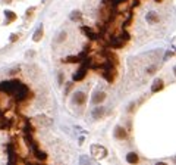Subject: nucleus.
<instances>
[{
    "mask_svg": "<svg viewBox=\"0 0 176 165\" xmlns=\"http://www.w3.org/2000/svg\"><path fill=\"white\" fill-rule=\"evenodd\" d=\"M19 84H21V81H18V80L2 81V83H0V92H3L6 94H13Z\"/></svg>",
    "mask_w": 176,
    "mask_h": 165,
    "instance_id": "nucleus-1",
    "label": "nucleus"
},
{
    "mask_svg": "<svg viewBox=\"0 0 176 165\" xmlns=\"http://www.w3.org/2000/svg\"><path fill=\"white\" fill-rule=\"evenodd\" d=\"M90 152H91L93 158H95V159H104L107 156V149L101 145H91Z\"/></svg>",
    "mask_w": 176,
    "mask_h": 165,
    "instance_id": "nucleus-2",
    "label": "nucleus"
},
{
    "mask_svg": "<svg viewBox=\"0 0 176 165\" xmlns=\"http://www.w3.org/2000/svg\"><path fill=\"white\" fill-rule=\"evenodd\" d=\"M13 96H15V99L18 100V102H22V100H25L28 96H30V90H28V87L25 86V84H19L18 86V88L15 90V93H13Z\"/></svg>",
    "mask_w": 176,
    "mask_h": 165,
    "instance_id": "nucleus-3",
    "label": "nucleus"
},
{
    "mask_svg": "<svg viewBox=\"0 0 176 165\" xmlns=\"http://www.w3.org/2000/svg\"><path fill=\"white\" fill-rule=\"evenodd\" d=\"M88 62L90 60H87V58H85V60H84V63H82V67L73 74V81H81V80H84L85 78V75H87V65H88Z\"/></svg>",
    "mask_w": 176,
    "mask_h": 165,
    "instance_id": "nucleus-4",
    "label": "nucleus"
},
{
    "mask_svg": "<svg viewBox=\"0 0 176 165\" xmlns=\"http://www.w3.org/2000/svg\"><path fill=\"white\" fill-rule=\"evenodd\" d=\"M85 100H87V94L84 92H77V93H73V97H72V103L73 105H84L85 103Z\"/></svg>",
    "mask_w": 176,
    "mask_h": 165,
    "instance_id": "nucleus-5",
    "label": "nucleus"
},
{
    "mask_svg": "<svg viewBox=\"0 0 176 165\" xmlns=\"http://www.w3.org/2000/svg\"><path fill=\"white\" fill-rule=\"evenodd\" d=\"M104 100H106V93L104 92H95L91 97L93 105H100V103H103Z\"/></svg>",
    "mask_w": 176,
    "mask_h": 165,
    "instance_id": "nucleus-6",
    "label": "nucleus"
},
{
    "mask_svg": "<svg viewBox=\"0 0 176 165\" xmlns=\"http://www.w3.org/2000/svg\"><path fill=\"white\" fill-rule=\"evenodd\" d=\"M104 112H106L104 106H98V105H97V106L93 109V112H91V117H93V120H100V118L104 117Z\"/></svg>",
    "mask_w": 176,
    "mask_h": 165,
    "instance_id": "nucleus-7",
    "label": "nucleus"
},
{
    "mask_svg": "<svg viewBox=\"0 0 176 165\" xmlns=\"http://www.w3.org/2000/svg\"><path fill=\"white\" fill-rule=\"evenodd\" d=\"M113 134H115V137L118 139V140H123V139H126V131H125V128H123V127H120V125L116 127Z\"/></svg>",
    "mask_w": 176,
    "mask_h": 165,
    "instance_id": "nucleus-8",
    "label": "nucleus"
},
{
    "mask_svg": "<svg viewBox=\"0 0 176 165\" xmlns=\"http://www.w3.org/2000/svg\"><path fill=\"white\" fill-rule=\"evenodd\" d=\"M125 44V40L122 39V37H113V39L110 40V47L113 49H119Z\"/></svg>",
    "mask_w": 176,
    "mask_h": 165,
    "instance_id": "nucleus-9",
    "label": "nucleus"
},
{
    "mask_svg": "<svg viewBox=\"0 0 176 165\" xmlns=\"http://www.w3.org/2000/svg\"><path fill=\"white\" fill-rule=\"evenodd\" d=\"M145 19H147V22H150V24H156V22H159V15L156 14L154 10H150V12H147Z\"/></svg>",
    "mask_w": 176,
    "mask_h": 165,
    "instance_id": "nucleus-10",
    "label": "nucleus"
},
{
    "mask_svg": "<svg viewBox=\"0 0 176 165\" xmlns=\"http://www.w3.org/2000/svg\"><path fill=\"white\" fill-rule=\"evenodd\" d=\"M163 86H165V83H163V80H161V78L154 80V83H153V86H151V92H153V93L160 92L161 88H163Z\"/></svg>",
    "mask_w": 176,
    "mask_h": 165,
    "instance_id": "nucleus-11",
    "label": "nucleus"
},
{
    "mask_svg": "<svg viewBox=\"0 0 176 165\" xmlns=\"http://www.w3.org/2000/svg\"><path fill=\"white\" fill-rule=\"evenodd\" d=\"M32 152H34V155H35V158H37V159H40V161H46V159H47V155H46V152L40 150L38 147L32 149Z\"/></svg>",
    "mask_w": 176,
    "mask_h": 165,
    "instance_id": "nucleus-12",
    "label": "nucleus"
},
{
    "mask_svg": "<svg viewBox=\"0 0 176 165\" xmlns=\"http://www.w3.org/2000/svg\"><path fill=\"white\" fill-rule=\"evenodd\" d=\"M41 39H43V25L35 30V33H34V37H32V40H34L35 43H38Z\"/></svg>",
    "mask_w": 176,
    "mask_h": 165,
    "instance_id": "nucleus-13",
    "label": "nucleus"
},
{
    "mask_svg": "<svg viewBox=\"0 0 176 165\" xmlns=\"http://www.w3.org/2000/svg\"><path fill=\"white\" fill-rule=\"evenodd\" d=\"M126 162L128 164H136L138 162V155L135 153V152H129V153L126 155Z\"/></svg>",
    "mask_w": 176,
    "mask_h": 165,
    "instance_id": "nucleus-14",
    "label": "nucleus"
},
{
    "mask_svg": "<svg viewBox=\"0 0 176 165\" xmlns=\"http://www.w3.org/2000/svg\"><path fill=\"white\" fill-rule=\"evenodd\" d=\"M82 30H84V33H85V34H87L88 37H90V39H91V40H98V39H100V35H98L97 33H93V31H91L90 28H87V27H84Z\"/></svg>",
    "mask_w": 176,
    "mask_h": 165,
    "instance_id": "nucleus-15",
    "label": "nucleus"
},
{
    "mask_svg": "<svg viewBox=\"0 0 176 165\" xmlns=\"http://www.w3.org/2000/svg\"><path fill=\"white\" fill-rule=\"evenodd\" d=\"M69 18H71V21H73V22H75V21H81V19H82V14H81L79 10H73Z\"/></svg>",
    "mask_w": 176,
    "mask_h": 165,
    "instance_id": "nucleus-16",
    "label": "nucleus"
},
{
    "mask_svg": "<svg viewBox=\"0 0 176 165\" xmlns=\"http://www.w3.org/2000/svg\"><path fill=\"white\" fill-rule=\"evenodd\" d=\"M35 121L38 122V124H41V125H50V124H52V121L47 120L46 117H37V120H35Z\"/></svg>",
    "mask_w": 176,
    "mask_h": 165,
    "instance_id": "nucleus-17",
    "label": "nucleus"
},
{
    "mask_svg": "<svg viewBox=\"0 0 176 165\" xmlns=\"http://www.w3.org/2000/svg\"><path fill=\"white\" fill-rule=\"evenodd\" d=\"M157 69H159V67L154 63V65H150V67L147 68V71H145V72H147V75H154Z\"/></svg>",
    "mask_w": 176,
    "mask_h": 165,
    "instance_id": "nucleus-18",
    "label": "nucleus"
},
{
    "mask_svg": "<svg viewBox=\"0 0 176 165\" xmlns=\"http://www.w3.org/2000/svg\"><path fill=\"white\" fill-rule=\"evenodd\" d=\"M5 16L7 18V19H6V24H7L9 21H13V19L16 18V15H15L12 10H6V12H5Z\"/></svg>",
    "mask_w": 176,
    "mask_h": 165,
    "instance_id": "nucleus-19",
    "label": "nucleus"
},
{
    "mask_svg": "<svg viewBox=\"0 0 176 165\" xmlns=\"http://www.w3.org/2000/svg\"><path fill=\"white\" fill-rule=\"evenodd\" d=\"M79 164H81V165H84V164H91V158L87 156V155H82V156L79 158Z\"/></svg>",
    "mask_w": 176,
    "mask_h": 165,
    "instance_id": "nucleus-20",
    "label": "nucleus"
},
{
    "mask_svg": "<svg viewBox=\"0 0 176 165\" xmlns=\"http://www.w3.org/2000/svg\"><path fill=\"white\" fill-rule=\"evenodd\" d=\"M65 39H66V33H65V31H62V33L59 34V37L56 39V41H57V43H62V41H63Z\"/></svg>",
    "mask_w": 176,
    "mask_h": 165,
    "instance_id": "nucleus-21",
    "label": "nucleus"
},
{
    "mask_svg": "<svg viewBox=\"0 0 176 165\" xmlns=\"http://www.w3.org/2000/svg\"><path fill=\"white\" fill-rule=\"evenodd\" d=\"M123 2H126V0H112V6H118V5H120Z\"/></svg>",
    "mask_w": 176,
    "mask_h": 165,
    "instance_id": "nucleus-22",
    "label": "nucleus"
},
{
    "mask_svg": "<svg viewBox=\"0 0 176 165\" xmlns=\"http://www.w3.org/2000/svg\"><path fill=\"white\" fill-rule=\"evenodd\" d=\"M173 56V50H167L166 52V55H165V60H167L169 58H172Z\"/></svg>",
    "mask_w": 176,
    "mask_h": 165,
    "instance_id": "nucleus-23",
    "label": "nucleus"
},
{
    "mask_svg": "<svg viewBox=\"0 0 176 165\" xmlns=\"http://www.w3.org/2000/svg\"><path fill=\"white\" fill-rule=\"evenodd\" d=\"M57 81H59V84H63V74H59Z\"/></svg>",
    "mask_w": 176,
    "mask_h": 165,
    "instance_id": "nucleus-24",
    "label": "nucleus"
},
{
    "mask_svg": "<svg viewBox=\"0 0 176 165\" xmlns=\"http://www.w3.org/2000/svg\"><path fill=\"white\" fill-rule=\"evenodd\" d=\"M16 39H18V34H12V37H10V41L13 43V41H16Z\"/></svg>",
    "mask_w": 176,
    "mask_h": 165,
    "instance_id": "nucleus-25",
    "label": "nucleus"
},
{
    "mask_svg": "<svg viewBox=\"0 0 176 165\" xmlns=\"http://www.w3.org/2000/svg\"><path fill=\"white\" fill-rule=\"evenodd\" d=\"M71 88H72V83H69V84L66 86V90H65V94H68V92L71 90Z\"/></svg>",
    "mask_w": 176,
    "mask_h": 165,
    "instance_id": "nucleus-26",
    "label": "nucleus"
},
{
    "mask_svg": "<svg viewBox=\"0 0 176 165\" xmlns=\"http://www.w3.org/2000/svg\"><path fill=\"white\" fill-rule=\"evenodd\" d=\"M27 56H28V58H32V56H35V52H34V50H31V52H27Z\"/></svg>",
    "mask_w": 176,
    "mask_h": 165,
    "instance_id": "nucleus-27",
    "label": "nucleus"
},
{
    "mask_svg": "<svg viewBox=\"0 0 176 165\" xmlns=\"http://www.w3.org/2000/svg\"><path fill=\"white\" fill-rule=\"evenodd\" d=\"M78 143H79V145H82V143H84V137H79V142H78Z\"/></svg>",
    "mask_w": 176,
    "mask_h": 165,
    "instance_id": "nucleus-28",
    "label": "nucleus"
},
{
    "mask_svg": "<svg viewBox=\"0 0 176 165\" xmlns=\"http://www.w3.org/2000/svg\"><path fill=\"white\" fill-rule=\"evenodd\" d=\"M0 118H2V111H0Z\"/></svg>",
    "mask_w": 176,
    "mask_h": 165,
    "instance_id": "nucleus-29",
    "label": "nucleus"
},
{
    "mask_svg": "<svg viewBox=\"0 0 176 165\" xmlns=\"http://www.w3.org/2000/svg\"><path fill=\"white\" fill-rule=\"evenodd\" d=\"M156 2H161V0H156Z\"/></svg>",
    "mask_w": 176,
    "mask_h": 165,
    "instance_id": "nucleus-30",
    "label": "nucleus"
}]
</instances>
